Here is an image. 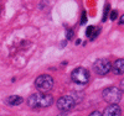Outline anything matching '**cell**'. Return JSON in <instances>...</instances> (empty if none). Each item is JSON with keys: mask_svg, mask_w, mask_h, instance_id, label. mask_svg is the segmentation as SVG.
Masks as SVG:
<instances>
[{"mask_svg": "<svg viewBox=\"0 0 124 116\" xmlns=\"http://www.w3.org/2000/svg\"><path fill=\"white\" fill-rule=\"evenodd\" d=\"M54 102L52 95L46 93H35L31 94L27 99V104L30 108L32 109H42V108H48Z\"/></svg>", "mask_w": 124, "mask_h": 116, "instance_id": "cell-1", "label": "cell"}, {"mask_svg": "<svg viewBox=\"0 0 124 116\" xmlns=\"http://www.w3.org/2000/svg\"><path fill=\"white\" fill-rule=\"evenodd\" d=\"M54 78L48 74H41L35 80V87L40 93H47L54 88Z\"/></svg>", "mask_w": 124, "mask_h": 116, "instance_id": "cell-2", "label": "cell"}, {"mask_svg": "<svg viewBox=\"0 0 124 116\" xmlns=\"http://www.w3.org/2000/svg\"><path fill=\"white\" fill-rule=\"evenodd\" d=\"M102 96L109 105L110 104H118L122 100V90L118 87H108L103 90Z\"/></svg>", "mask_w": 124, "mask_h": 116, "instance_id": "cell-3", "label": "cell"}, {"mask_svg": "<svg viewBox=\"0 0 124 116\" xmlns=\"http://www.w3.org/2000/svg\"><path fill=\"white\" fill-rule=\"evenodd\" d=\"M71 79L73 80L76 84H79V85H85L89 82V72L86 68L78 67L76 69L72 70L71 73Z\"/></svg>", "mask_w": 124, "mask_h": 116, "instance_id": "cell-4", "label": "cell"}, {"mask_svg": "<svg viewBox=\"0 0 124 116\" xmlns=\"http://www.w3.org/2000/svg\"><path fill=\"white\" fill-rule=\"evenodd\" d=\"M112 69V63L107 58H99L93 63V70L98 75H106Z\"/></svg>", "mask_w": 124, "mask_h": 116, "instance_id": "cell-5", "label": "cell"}, {"mask_svg": "<svg viewBox=\"0 0 124 116\" xmlns=\"http://www.w3.org/2000/svg\"><path fill=\"white\" fill-rule=\"evenodd\" d=\"M76 100L71 95H63L57 100V108L62 111H70L75 108Z\"/></svg>", "mask_w": 124, "mask_h": 116, "instance_id": "cell-6", "label": "cell"}, {"mask_svg": "<svg viewBox=\"0 0 124 116\" xmlns=\"http://www.w3.org/2000/svg\"><path fill=\"white\" fill-rule=\"evenodd\" d=\"M120 115H122V109L118 104H110L103 112V116H120Z\"/></svg>", "mask_w": 124, "mask_h": 116, "instance_id": "cell-7", "label": "cell"}, {"mask_svg": "<svg viewBox=\"0 0 124 116\" xmlns=\"http://www.w3.org/2000/svg\"><path fill=\"white\" fill-rule=\"evenodd\" d=\"M112 70L114 72V74H123L124 73V59H117L114 63L112 64Z\"/></svg>", "mask_w": 124, "mask_h": 116, "instance_id": "cell-8", "label": "cell"}, {"mask_svg": "<svg viewBox=\"0 0 124 116\" xmlns=\"http://www.w3.org/2000/svg\"><path fill=\"white\" fill-rule=\"evenodd\" d=\"M23 98L21 96H17V95H11L6 99V102L10 105V106H17V105L23 104Z\"/></svg>", "mask_w": 124, "mask_h": 116, "instance_id": "cell-9", "label": "cell"}, {"mask_svg": "<svg viewBox=\"0 0 124 116\" xmlns=\"http://www.w3.org/2000/svg\"><path fill=\"white\" fill-rule=\"evenodd\" d=\"M99 32H101V30L97 28L96 26H89V27L87 28V32H86V34H87V36H88L89 38H96Z\"/></svg>", "mask_w": 124, "mask_h": 116, "instance_id": "cell-10", "label": "cell"}, {"mask_svg": "<svg viewBox=\"0 0 124 116\" xmlns=\"http://www.w3.org/2000/svg\"><path fill=\"white\" fill-rule=\"evenodd\" d=\"M89 116H103V114L99 112V111H93V112L89 114Z\"/></svg>", "mask_w": 124, "mask_h": 116, "instance_id": "cell-11", "label": "cell"}, {"mask_svg": "<svg viewBox=\"0 0 124 116\" xmlns=\"http://www.w3.org/2000/svg\"><path fill=\"white\" fill-rule=\"evenodd\" d=\"M116 19H117V11L114 10V11L110 13V20H116Z\"/></svg>", "mask_w": 124, "mask_h": 116, "instance_id": "cell-12", "label": "cell"}, {"mask_svg": "<svg viewBox=\"0 0 124 116\" xmlns=\"http://www.w3.org/2000/svg\"><path fill=\"white\" fill-rule=\"evenodd\" d=\"M119 25H124V14L120 16V19H119Z\"/></svg>", "mask_w": 124, "mask_h": 116, "instance_id": "cell-13", "label": "cell"}, {"mask_svg": "<svg viewBox=\"0 0 124 116\" xmlns=\"http://www.w3.org/2000/svg\"><path fill=\"white\" fill-rule=\"evenodd\" d=\"M120 90H122V91L124 93V80H123V82L120 83Z\"/></svg>", "mask_w": 124, "mask_h": 116, "instance_id": "cell-14", "label": "cell"}, {"mask_svg": "<svg viewBox=\"0 0 124 116\" xmlns=\"http://www.w3.org/2000/svg\"><path fill=\"white\" fill-rule=\"evenodd\" d=\"M0 13H1V10H0Z\"/></svg>", "mask_w": 124, "mask_h": 116, "instance_id": "cell-15", "label": "cell"}]
</instances>
